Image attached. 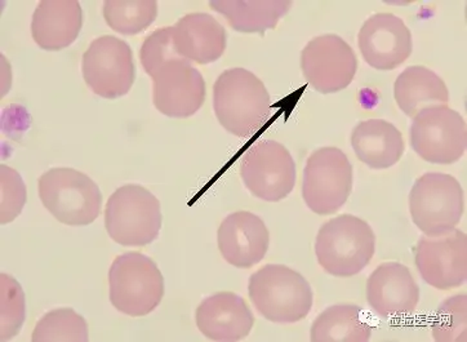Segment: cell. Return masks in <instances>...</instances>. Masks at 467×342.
<instances>
[{"mask_svg": "<svg viewBox=\"0 0 467 342\" xmlns=\"http://www.w3.org/2000/svg\"><path fill=\"white\" fill-rule=\"evenodd\" d=\"M358 45L369 67L395 70L412 55V33L400 17L382 12L370 16L363 24Z\"/></svg>", "mask_w": 467, "mask_h": 342, "instance_id": "cell-15", "label": "cell"}, {"mask_svg": "<svg viewBox=\"0 0 467 342\" xmlns=\"http://www.w3.org/2000/svg\"><path fill=\"white\" fill-rule=\"evenodd\" d=\"M182 57L174 48L172 26L155 30L145 40L140 49V60L143 70L152 78L167 62Z\"/></svg>", "mask_w": 467, "mask_h": 342, "instance_id": "cell-29", "label": "cell"}, {"mask_svg": "<svg viewBox=\"0 0 467 342\" xmlns=\"http://www.w3.org/2000/svg\"><path fill=\"white\" fill-rule=\"evenodd\" d=\"M367 301L382 318H401L415 312L420 287L403 264L385 263L376 267L367 281Z\"/></svg>", "mask_w": 467, "mask_h": 342, "instance_id": "cell-16", "label": "cell"}, {"mask_svg": "<svg viewBox=\"0 0 467 342\" xmlns=\"http://www.w3.org/2000/svg\"><path fill=\"white\" fill-rule=\"evenodd\" d=\"M39 198L46 210L68 226H87L101 213L102 194L91 177L74 168H52L40 176Z\"/></svg>", "mask_w": 467, "mask_h": 342, "instance_id": "cell-5", "label": "cell"}, {"mask_svg": "<svg viewBox=\"0 0 467 342\" xmlns=\"http://www.w3.org/2000/svg\"><path fill=\"white\" fill-rule=\"evenodd\" d=\"M211 8L223 15L239 33L264 34L276 25L292 7L289 0H212Z\"/></svg>", "mask_w": 467, "mask_h": 342, "instance_id": "cell-23", "label": "cell"}, {"mask_svg": "<svg viewBox=\"0 0 467 342\" xmlns=\"http://www.w3.org/2000/svg\"><path fill=\"white\" fill-rule=\"evenodd\" d=\"M301 70L317 92L344 91L358 71L354 49L341 36L325 34L311 39L301 52Z\"/></svg>", "mask_w": 467, "mask_h": 342, "instance_id": "cell-12", "label": "cell"}, {"mask_svg": "<svg viewBox=\"0 0 467 342\" xmlns=\"http://www.w3.org/2000/svg\"><path fill=\"white\" fill-rule=\"evenodd\" d=\"M83 26L77 0H42L31 21V36L39 48L61 51L76 42Z\"/></svg>", "mask_w": 467, "mask_h": 342, "instance_id": "cell-20", "label": "cell"}, {"mask_svg": "<svg viewBox=\"0 0 467 342\" xmlns=\"http://www.w3.org/2000/svg\"><path fill=\"white\" fill-rule=\"evenodd\" d=\"M33 342H86L88 325L76 310L56 309L42 316L31 335Z\"/></svg>", "mask_w": 467, "mask_h": 342, "instance_id": "cell-26", "label": "cell"}, {"mask_svg": "<svg viewBox=\"0 0 467 342\" xmlns=\"http://www.w3.org/2000/svg\"><path fill=\"white\" fill-rule=\"evenodd\" d=\"M82 71L84 82L93 93L102 98H119L135 83L132 49L117 36H99L84 52Z\"/></svg>", "mask_w": 467, "mask_h": 342, "instance_id": "cell-11", "label": "cell"}, {"mask_svg": "<svg viewBox=\"0 0 467 342\" xmlns=\"http://www.w3.org/2000/svg\"><path fill=\"white\" fill-rule=\"evenodd\" d=\"M151 79L152 102L159 113L185 119L203 107L207 92L204 78L185 58L167 62Z\"/></svg>", "mask_w": 467, "mask_h": 342, "instance_id": "cell-14", "label": "cell"}, {"mask_svg": "<svg viewBox=\"0 0 467 342\" xmlns=\"http://www.w3.org/2000/svg\"><path fill=\"white\" fill-rule=\"evenodd\" d=\"M394 98L407 117L415 118L423 109L447 105L450 91L438 74L425 67H407L394 84Z\"/></svg>", "mask_w": 467, "mask_h": 342, "instance_id": "cell-22", "label": "cell"}, {"mask_svg": "<svg viewBox=\"0 0 467 342\" xmlns=\"http://www.w3.org/2000/svg\"><path fill=\"white\" fill-rule=\"evenodd\" d=\"M252 195L265 202L283 201L294 191L296 163L285 145L264 140L244 152L239 168Z\"/></svg>", "mask_w": 467, "mask_h": 342, "instance_id": "cell-10", "label": "cell"}, {"mask_svg": "<svg viewBox=\"0 0 467 342\" xmlns=\"http://www.w3.org/2000/svg\"><path fill=\"white\" fill-rule=\"evenodd\" d=\"M26 203V186L14 168L0 166V223L7 225L20 216Z\"/></svg>", "mask_w": 467, "mask_h": 342, "instance_id": "cell-30", "label": "cell"}, {"mask_svg": "<svg viewBox=\"0 0 467 342\" xmlns=\"http://www.w3.org/2000/svg\"><path fill=\"white\" fill-rule=\"evenodd\" d=\"M217 244L227 264L239 269H251L266 256L269 230L256 214L239 211L221 223Z\"/></svg>", "mask_w": 467, "mask_h": 342, "instance_id": "cell-17", "label": "cell"}, {"mask_svg": "<svg viewBox=\"0 0 467 342\" xmlns=\"http://www.w3.org/2000/svg\"><path fill=\"white\" fill-rule=\"evenodd\" d=\"M177 54L198 65L220 60L226 49V30L208 14H189L172 26Z\"/></svg>", "mask_w": 467, "mask_h": 342, "instance_id": "cell-19", "label": "cell"}, {"mask_svg": "<svg viewBox=\"0 0 467 342\" xmlns=\"http://www.w3.org/2000/svg\"><path fill=\"white\" fill-rule=\"evenodd\" d=\"M196 327L211 341L244 340L254 326V316L244 298L219 292L205 298L195 312Z\"/></svg>", "mask_w": 467, "mask_h": 342, "instance_id": "cell-18", "label": "cell"}, {"mask_svg": "<svg viewBox=\"0 0 467 342\" xmlns=\"http://www.w3.org/2000/svg\"><path fill=\"white\" fill-rule=\"evenodd\" d=\"M375 251V233L368 223L353 214L327 221L317 235V263L337 278H350L362 272Z\"/></svg>", "mask_w": 467, "mask_h": 342, "instance_id": "cell-3", "label": "cell"}, {"mask_svg": "<svg viewBox=\"0 0 467 342\" xmlns=\"http://www.w3.org/2000/svg\"><path fill=\"white\" fill-rule=\"evenodd\" d=\"M106 24L123 36H136L151 26L157 20L158 3L155 0H106Z\"/></svg>", "mask_w": 467, "mask_h": 342, "instance_id": "cell-25", "label": "cell"}, {"mask_svg": "<svg viewBox=\"0 0 467 342\" xmlns=\"http://www.w3.org/2000/svg\"><path fill=\"white\" fill-rule=\"evenodd\" d=\"M353 191V166L341 149L320 148L310 155L302 179V198L319 216L337 212Z\"/></svg>", "mask_w": 467, "mask_h": 342, "instance_id": "cell-8", "label": "cell"}, {"mask_svg": "<svg viewBox=\"0 0 467 342\" xmlns=\"http://www.w3.org/2000/svg\"><path fill=\"white\" fill-rule=\"evenodd\" d=\"M109 295L118 312L139 318L154 312L164 296V278L155 261L127 252L109 270Z\"/></svg>", "mask_w": 467, "mask_h": 342, "instance_id": "cell-4", "label": "cell"}, {"mask_svg": "<svg viewBox=\"0 0 467 342\" xmlns=\"http://www.w3.org/2000/svg\"><path fill=\"white\" fill-rule=\"evenodd\" d=\"M355 155L372 170H388L404 154L403 135L394 124L384 119L360 122L351 132Z\"/></svg>", "mask_w": 467, "mask_h": 342, "instance_id": "cell-21", "label": "cell"}, {"mask_svg": "<svg viewBox=\"0 0 467 342\" xmlns=\"http://www.w3.org/2000/svg\"><path fill=\"white\" fill-rule=\"evenodd\" d=\"M466 295H454L438 307L432 322V337L437 342H466Z\"/></svg>", "mask_w": 467, "mask_h": 342, "instance_id": "cell-28", "label": "cell"}, {"mask_svg": "<svg viewBox=\"0 0 467 342\" xmlns=\"http://www.w3.org/2000/svg\"><path fill=\"white\" fill-rule=\"evenodd\" d=\"M410 146L421 160L431 164H453L465 154V119L447 105L423 109L413 118Z\"/></svg>", "mask_w": 467, "mask_h": 342, "instance_id": "cell-9", "label": "cell"}, {"mask_svg": "<svg viewBox=\"0 0 467 342\" xmlns=\"http://www.w3.org/2000/svg\"><path fill=\"white\" fill-rule=\"evenodd\" d=\"M213 110L227 132L247 139L269 122L272 102L260 78L247 68L233 67L214 83Z\"/></svg>", "mask_w": 467, "mask_h": 342, "instance_id": "cell-1", "label": "cell"}, {"mask_svg": "<svg viewBox=\"0 0 467 342\" xmlns=\"http://www.w3.org/2000/svg\"><path fill=\"white\" fill-rule=\"evenodd\" d=\"M465 210L461 183L453 176L429 172L416 180L410 192V212L417 228L428 236L456 229Z\"/></svg>", "mask_w": 467, "mask_h": 342, "instance_id": "cell-7", "label": "cell"}, {"mask_svg": "<svg viewBox=\"0 0 467 342\" xmlns=\"http://www.w3.org/2000/svg\"><path fill=\"white\" fill-rule=\"evenodd\" d=\"M0 340L8 341L23 328L26 304L20 283L8 274H0Z\"/></svg>", "mask_w": 467, "mask_h": 342, "instance_id": "cell-27", "label": "cell"}, {"mask_svg": "<svg viewBox=\"0 0 467 342\" xmlns=\"http://www.w3.org/2000/svg\"><path fill=\"white\" fill-rule=\"evenodd\" d=\"M248 295L257 312L274 323L300 322L309 316L314 303L309 282L279 264H269L252 274Z\"/></svg>", "mask_w": 467, "mask_h": 342, "instance_id": "cell-2", "label": "cell"}, {"mask_svg": "<svg viewBox=\"0 0 467 342\" xmlns=\"http://www.w3.org/2000/svg\"><path fill=\"white\" fill-rule=\"evenodd\" d=\"M415 263L423 281L439 291L459 288L467 278V235L459 229L443 235H423Z\"/></svg>", "mask_w": 467, "mask_h": 342, "instance_id": "cell-13", "label": "cell"}, {"mask_svg": "<svg viewBox=\"0 0 467 342\" xmlns=\"http://www.w3.org/2000/svg\"><path fill=\"white\" fill-rule=\"evenodd\" d=\"M161 221L158 198L143 186H121L106 203V232L115 244L124 247L150 244L158 238Z\"/></svg>", "mask_w": 467, "mask_h": 342, "instance_id": "cell-6", "label": "cell"}, {"mask_svg": "<svg viewBox=\"0 0 467 342\" xmlns=\"http://www.w3.org/2000/svg\"><path fill=\"white\" fill-rule=\"evenodd\" d=\"M372 326L363 316L362 309L353 304H339L327 307L314 320L310 329L313 342H368Z\"/></svg>", "mask_w": 467, "mask_h": 342, "instance_id": "cell-24", "label": "cell"}]
</instances>
